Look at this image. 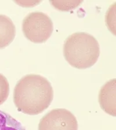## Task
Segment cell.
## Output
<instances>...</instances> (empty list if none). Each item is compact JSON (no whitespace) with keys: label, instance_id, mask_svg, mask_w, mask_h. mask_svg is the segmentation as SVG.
I'll use <instances>...</instances> for the list:
<instances>
[{"label":"cell","instance_id":"1","mask_svg":"<svg viewBox=\"0 0 116 130\" xmlns=\"http://www.w3.org/2000/svg\"><path fill=\"white\" fill-rule=\"evenodd\" d=\"M54 90L49 81L39 75L30 74L17 83L14 102L19 111L29 115L41 113L51 104Z\"/></svg>","mask_w":116,"mask_h":130},{"label":"cell","instance_id":"2","mask_svg":"<svg viewBox=\"0 0 116 130\" xmlns=\"http://www.w3.org/2000/svg\"><path fill=\"white\" fill-rule=\"evenodd\" d=\"M63 54L69 64L74 68L80 70L90 68L99 57V44L89 34L75 32L65 41Z\"/></svg>","mask_w":116,"mask_h":130},{"label":"cell","instance_id":"3","mask_svg":"<svg viewBox=\"0 0 116 130\" xmlns=\"http://www.w3.org/2000/svg\"><path fill=\"white\" fill-rule=\"evenodd\" d=\"M22 30L29 40L42 43L45 42L52 35L54 25L46 14L41 12H31L23 19Z\"/></svg>","mask_w":116,"mask_h":130},{"label":"cell","instance_id":"4","mask_svg":"<svg viewBox=\"0 0 116 130\" xmlns=\"http://www.w3.org/2000/svg\"><path fill=\"white\" fill-rule=\"evenodd\" d=\"M38 130H78L77 119L66 109H55L41 119Z\"/></svg>","mask_w":116,"mask_h":130},{"label":"cell","instance_id":"5","mask_svg":"<svg viewBox=\"0 0 116 130\" xmlns=\"http://www.w3.org/2000/svg\"><path fill=\"white\" fill-rule=\"evenodd\" d=\"M115 79H111L103 86L99 94L101 108L113 116H115Z\"/></svg>","mask_w":116,"mask_h":130},{"label":"cell","instance_id":"6","mask_svg":"<svg viewBox=\"0 0 116 130\" xmlns=\"http://www.w3.org/2000/svg\"><path fill=\"white\" fill-rule=\"evenodd\" d=\"M16 35V27L12 20L4 14H0V49L8 46Z\"/></svg>","mask_w":116,"mask_h":130},{"label":"cell","instance_id":"7","mask_svg":"<svg viewBox=\"0 0 116 130\" xmlns=\"http://www.w3.org/2000/svg\"><path fill=\"white\" fill-rule=\"evenodd\" d=\"M0 130H26L22 124L10 115L0 110Z\"/></svg>","mask_w":116,"mask_h":130},{"label":"cell","instance_id":"8","mask_svg":"<svg viewBox=\"0 0 116 130\" xmlns=\"http://www.w3.org/2000/svg\"><path fill=\"white\" fill-rule=\"evenodd\" d=\"M9 94V84L7 79L0 73V105L6 101Z\"/></svg>","mask_w":116,"mask_h":130}]
</instances>
